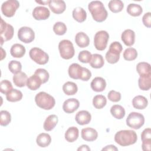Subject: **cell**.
Returning a JSON list of instances; mask_svg holds the SVG:
<instances>
[{"label":"cell","mask_w":151,"mask_h":151,"mask_svg":"<svg viewBox=\"0 0 151 151\" xmlns=\"http://www.w3.org/2000/svg\"><path fill=\"white\" fill-rule=\"evenodd\" d=\"M137 136L134 130H123L117 132L114 136L115 142L122 146H127L134 144Z\"/></svg>","instance_id":"cell-2"},{"label":"cell","mask_w":151,"mask_h":151,"mask_svg":"<svg viewBox=\"0 0 151 151\" xmlns=\"http://www.w3.org/2000/svg\"><path fill=\"white\" fill-rule=\"evenodd\" d=\"M0 124L2 126H6L11 121V114L6 110L0 111Z\"/></svg>","instance_id":"cell-38"},{"label":"cell","mask_w":151,"mask_h":151,"mask_svg":"<svg viewBox=\"0 0 151 151\" xmlns=\"http://www.w3.org/2000/svg\"><path fill=\"white\" fill-rule=\"evenodd\" d=\"M120 58V55L115 54L110 51H107L106 54V59L107 62L110 64H115L116 63Z\"/></svg>","instance_id":"cell-45"},{"label":"cell","mask_w":151,"mask_h":151,"mask_svg":"<svg viewBox=\"0 0 151 151\" xmlns=\"http://www.w3.org/2000/svg\"><path fill=\"white\" fill-rule=\"evenodd\" d=\"M142 141L151 140V129L150 128L145 129L141 134Z\"/></svg>","instance_id":"cell-48"},{"label":"cell","mask_w":151,"mask_h":151,"mask_svg":"<svg viewBox=\"0 0 151 151\" xmlns=\"http://www.w3.org/2000/svg\"><path fill=\"white\" fill-rule=\"evenodd\" d=\"M63 90L66 95L71 96L74 95L77 92L78 87L76 83L71 81H67L64 84Z\"/></svg>","instance_id":"cell-30"},{"label":"cell","mask_w":151,"mask_h":151,"mask_svg":"<svg viewBox=\"0 0 151 151\" xmlns=\"http://www.w3.org/2000/svg\"><path fill=\"white\" fill-rule=\"evenodd\" d=\"M77 150L78 151H80V150H83V151H90V148L86 145H81L80 147H79L78 149H77Z\"/></svg>","instance_id":"cell-52"},{"label":"cell","mask_w":151,"mask_h":151,"mask_svg":"<svg viewBox=\"0 0 151 151\" xmlns=\"http://www.w3.org/2000/svg\"><path fill=\"white\" fill-rule=\"evenodd\" d=\"M18 37L20 41L24 43H30L35 38V33L30 27H22L18 31Z\"/></svg>","instance_id":"cell-10"},{"label":"cell","mask_w":151,"mask_h":151,"mask_svg":"<svg viewBox=\"0 0 151 151\" xmlns=\"http://www.w3.org/2000/svg\"><path fill=\"white\" fill-rule=\"evenodd\" d=\"M142 22L146 27H151V13L150 12L144 14L142 17Z\"/></svg>","instance_id":"cell-47"},{"label":"cell","mask_w":151,"mask_h":151,"mask_svg":"<svg viewBox=\"0 0 151 151\" xmlns=\"http://www.w3.org/2000/svg\"><path fill=\"white\" fill-rule=\"evenodd\" d=\"M8 68L9 71L13 74H17L21 72L22 69V65L19 61L12 60L8 64Z\"/></svg>","instance_id":"cell-40"},{"label":"cell","mask_w":151,"mask_h":151,"mask_svg":"<svg viewBox=\"0 0 151 151\" xmlns=\"http://www.w3.org/2000/svg\"><path fill=\"white\" fill-rule=\"evenodd\" d=\"M73 17L77 22H83L86 19L87 13L83 8L77 7L73 11Z\"/></svg>","instance_id":"cell-28"},{"label":"cell","mask_w":151,"mask_h":151,"mask_svg":"<svg viewBox=\"0 0 151 151\" xmlns=\"http://www.w3.org/2000/svg\"><path fill=\"white\" fill-rule=\"evenodd\" d=\"M22 98V93L17 89H12L6 94V99L10 102H16L21 100Z\"/></svg>","instance_id":"cell-32"},{"label":"cell","mask_w":151,"mask_h":151,"mask_svg":"<svg viewBox=\"0 0 151 151\" xmlns=\"http://www.w3.org/2000/svg\"><path fill=\"white\" fill-rule=\"evenodd\" d=\"M35 101L39 107L44 110H51L55 104L54 98L44 91H41L35 96Z\"/></svg>","instance_id":"cell-3"},{"label":"cell","mask_w":151,"mask_h":151,"mask_svg":"<svg viewBox=\"0 0 151 151\" xmlns=\"http://www.w3.org/2000/svg\"><path fill=\"white\" fill-rule=\"evenodd\" d=\"M111 115L117 119H122L125 116V110L120 105H113L110 109Z\"/></svg>","instance_id":"cell-31"},{"label":"cell","mask_w":151,"mask_h":151,"mask_svg":"<svg viewBox=\"0 0 151 151\" xmlns=\"http://www.w3.org/2000/svg\"><path fill=\"white\" fill-rule=\"evenodd\" d=\"M121 39L126 45L132 46L135 41V33L130 29H126L122 32Z\"/></svg>","instance_id":"cell-17"},{"label":"cell","mask_w":151,"mask_h":151,"mask_svg":"<svg viewBox=\"0 0 151 151\" xmlns=\"http://www.w3.org/2000/svg\"><path fill=\"white\" fill-rule=\"evenodd\" d=\"M34 74L37 75L41 79L42 84L47 82L50 77L48 72L44 68L37 69L34 73Z\"/></svg>","instance_id":"cell-41"},{"label":"cell","mask_w":151,"mask_h":151,"mask_svg":"<svg viewBox=\"0 0 151 151\" xmlns=\"http://www.w3.org/2000/svg\"><path fill=\"white\" fill-rule=\"evenodd\" d=\"M41 84V79L37 75L34 74L28 78L27 86L31 90H36L40 87Z\"/></svg>","instance_id":"cell-24"},{"label":"cell","mask_w":151,"mask_h":151,"mask_svg":"<svg viewBox=\"0 0 151 151\" xmlns=\"http://www.w3.org/2000/svg\"><path fill=\"white\" fill-rule=\"evenodd\" d=\"M92 90L96 92H101L104 90L106 87V80L100 77H96L93 79L90 84Z\"/></svg>","instance_id":"cell-18"},{"label":"cell","mask_w":151,"mask_h":151,"mask_svg":"<svg viewBox=\"0 0 151 151\" xmlns=\"http://www.w3.org/2000/svg\"><path fill=\"white\" fill-rule=\"evenodd\" d=\"M58 50L61 57L64 59L69 60L74 55V48L70 40H61L58 44Z\"/></svg>","instance_id":"cell-4"},{"label":"cell","mask_w":151,"mask_h":151,"mask_svg":"<svg viewBox=\"0 0 151 151\" xmlns=\"http://www.w3.org/2000/svg\"><path fill=\"white\" fill-rule=\"evenodd\" d=\"M10 53L13 57L21 58L25 53V48L22 44H14L11 48Z\"/></svg>","instance_id":"cell-25"},{"label":"cell","mask_w":151,"mask_h":151,"mask_svg":"<svg viewBox=\"0 0 151 151\" xmlns=\"http://www.w3.org/2000/svg\"><path fill=\"white\" fill-rule=\"evenodd\" d=\"M123 58L127 61H133L137 57V52L134 48H127L123 52Z\"/></svg>","instance_id":"cell-37"},{"label":"cell","mask_w":151,"mask_h":151,"mask_svg":"<svg viewBox=\"0 0 151 151\" xmlns=\"http://www.w3.org/2000/svg\"><path fill=\"white\" fill-rule=\"evenodd\" d=\"M109 38V33L104 30L97 32L94 37V45L95 48L99 51L104 50L107 45Z\"/></svg>","instance_id":"cell-7"},{"label":"cell","mask_w":151,"mask_h":151,"mask_svg":"<svg viewBox=\"0 0 151 151\" xmlns=\"http://www.w3.org/2000/svg\"><path fill=\"white\" fill-rule=\"evenodd\" d=\"M48 6L51 11L56 14H60L64 12L66 9V5L62 0H50Z\"/></svg>","instance_id":"cell-12"},{"label":"cell","mask_w":151,"mask_h":151,"mask_svg":"<svg viewBox=\"0 0 151 151\" xmlns=\"http://www.w3.org/2000/svg\"><path fill=\"white\" fill-rule=\"evenodd\" d=\"M145 123L143 114L137 112H131L126 119V124L130 128L139 129Z\"/></svg>","instance_id":"cell-5"},{"label":"cell","mask_w":151,"mask_h":151,"mask_svg":"<svg viewBox=\"0 0 151 151\" xmlns=\"http://www.w3.org/2000/svg\"><path fill=\"white\" fill-rule=\"evenodd\" d=\"M50 15L49 9L44 6H39L35 7L32 11V16L36 20H45Z\"/></svg>","instance_id":"cell-11"},{"label":"cell","mask_w":151,"mask_h":151,"mask_svg":"<svg viewBox=\"0 0 151 151\" xmlns=\"http://www.w3.org/2000/svg\"><path fill=\"white\" fill-rule=\"evenodd\" d=\"M79 101L74 98L66 100L63 104V109L66 113H72L79 107Z\"/></svg>","instance_id":"cell-13"},{"label":"cell","mask_w":151,"mask_h":151,"mask_svg":"<svg viewBox=\"0 0 151 151\" xmlns=\"http://www.w3.org/2000/svg\"><path fill=\"white\" fill-rule=\"evenodd\" d=\"M30 58L36 63L40 65H44L48 63L49 60L48 55L40 48L34 47L29 52Z\"/></svg>","instance_id":"cell-6"},{"label":"cell","mask_w":151,"mask_h":151,"mask_svg":"<svg viewBox=\"0 0 151 151\" xmlns=\"http://www.w3.org/2000/svg\"><path fill=\"white\" fill-rule=\"evenodd\" d=\"M83 68L84 67H81L78 64L73 63L71 64L68 68V75L71 78L81 80L83 73Z\"/></svg>","instance_id":"cell-14"},{"label":"cell","mask_w":151,"mask_h":151,"mask_svg":"<svg viewBox=\"0 0 151 151\" xmlns=\"http://www.w3.org/2000/svg\"><path fill=\"white\" fill-rule=\"evenodd\" d=\"M28 77L24 72H19L15 74L13 76V81L14 84L18 87H24L27 84Z\"/></svg>","instance_id":"cell-23"},{"label":"cell","mask_w":151,"mask_h":151,"mask_svg":"<svg viewBox=\"0 0 151 151\" xmlns=\"http://www.w3.org/2000/svg\"><path fill=\"white\" fill-rule=\"evenodd\" d=\"M142 147L144 151H150L151 149V140L142 141Z\"/></svg>","instance_id":"cell-50"},{"label":"cell","mask_w":151,"mask_h":151,"mask_svg":"<svg viewBox=\"0 0 151 151\" xmlns=\"http://www.w3.org/2000/svg\"><path fill=\"white\" fill-rule=\"evenodd\" d=\"M81 137L86 141L92 142L97 139L98 133L93 128L86 127L81 130Z\"/></svg>","instance_id":"cell-15"},{"label":"cell","mask_w":151,"mask_h":151,"mask_svg":"<svg viewBox=\"0 0 151 151\" xmlns=\"http://www.w3.org/2000/svg\"><path fill=\"white\" fill-rule=\"evenodd\" d=\"M107 103V99L103 95H96L93 99V104L96 109H101L103 108Z\"/></svg>","instance_id":"cell-36"},{"label":"cell","mask_w":151,"mask_h":151,"mask_svg":"<svg viewBox=\"0 0 151 151\" xmlns=\"http://www.w3.org/2000/svg\"><path fill=\"white\" fill-rule=\"evenodd\" d=\"M122 50H123V47L122 44L119 42L114 41L110 45L109 50L108 51L114 54L120 55V54L122 51Z\"/></svg>","instance_id":"cell-44"},{"label":"cell","mask_w":151,"mask_h":151,"mask_svg":"<svg viewBox=\"0 0 151 151\" xmlns=\"http://www.w3.org/2000/svg\"><path fill=\"white\" fill-rule=\"evenodd\" d=\"M127 12L131 16L138 17L142 14L143 9L142 6L139 4H130L127 7Z\"/></svg>","instance_id":"cell-33"},{"label":"cell","mask_w":151,"mask_h":151,"mask_svg":"<svg viewBox=\"0 0 151 151\" xmlns=\"http://www.w3.org/2000/svg\"><path fill=\"white\" fill-rule=\"evenodd\" d=\"M19 6V3L17 0H8L3 2L1 5L2 14L6 17H12Z\"/></svg>","instance_id":"cell-9"},{"label":"cell","mask_w":151,"mask_h":151,"mask_svg":"<svg viewBox=\"0 0 151 151\" xmlns=\"http://www.w3.org/2000/svg\"><path fill=\"white\" fill-rule=\"evenodd\" d=\"M102 150H111V151H117L118 149L113 145L106 146L105 147H103L102 149Z\"/></svg>","instance_id":"cell-51"},{"label":"cell","mask_w":151,"mask_h":151,"mask_svg":"<svg viewBox=\"0 0 151 151\" xmlns=\"http://www.w3.org/2000/svg\"><path fill=\"white\" fill-rule=\"evenodd\" d=\"M53 31L58 35H63L67 31L65 24L62 22H57L53 26Z\"/></svg>","instance_id":"cell-39"},{"label":"cell","mask_w":151,"mask_h":151,"mask_svg":"<svg viewBox=\"0 0 151 151\" xmlns=\"http://www.w3.org/2000/svg\"><path fill=\"white\" fill-rule=\"evenodd\" d=\"M107 97L109 100L113 102H118L121 99V94L118 91L111 90L109 92Z\"/></svg>","instance_id":"cell-46"},{"label":"cell","mask_w":151,"mask_h":151,"mask_svg":"<svg viewBox=\"0 0 151 151\" xmlns=\"http://www.w3.org/2000/svg\"><path fill=\"white\" fill-rule=\"evenodd\" d=\"M136 71L140 77H148L151 76V67L146 62L139 63L136 65Z\"/></svg>","instance_id":"cell-19"},{"label":"cell","mask_w":151,"mask_h":151,"mask_svg":"<svg viewBox=\"0 0 151 151\" xmlns=\"http://www.w3.org/2000/svg\"><path fill=\"white\" fill-rule=\"evenodd\" d=\"M58 122V117L55 114H51L46 118L44 123L43 127L46 131H51L54 129V128L57 125Z\"/></svg>","instance_id":"cell-22"},{"label":"cell","mask_w":151,"mask_h":151,"mask_svg":"<svg viewBox=\"0 0 151 151\" xmlns=\"http://www.w3.org/2000/svg\"><path fill=\"white\" fill-rule=\"evenodd\" d=\"M91 77V73L90 72V71L87 68L84 67L83 73L82 77L81 78V80L83 81H88Z\"/></svg>","instance_id":"cell-49"},{"label":"cell","mask_w":151,"mask_h":151,"mask_svg":"<svg viewBox=\"0 0 151 151\" xmlns=\"http://www.w3.org/2000/svg\"><path fill=\"white\" fill-rule=\"evenodd\" d=\"M92 57V54L87 50H83L78 54V58L80 61L83 63H88L90 62Z\"/></svg>","instance_id":"cell-42"},{"label":"cell","mask_w":151,"mask_h":151,"mask_svg":"<svg viewBox=\"0 0 151 151\" xmlns=\"http://www.w3.org/2000/svg\"><path fill=\"white\" fill-rule=\"evenodd\" d=\"M90 64V66L94 68H101L104 64V61L103 56L99 54H93Z\"/></svg>","instance_id":"cell-29"},{"label":"cell","mask_w":151,"mask_h":151,"mask_svg":"<svg viewBox=\"0 0 151 151\" xmlns=\"http://www.w3.org/2000/svg\"><path fill=\"white\" fill-rule=\"evenodd\" d=\"M148 104V101L147 99L143 96H135L132 100V104L134 108L136 109L142 110L145 109Z\"/></svg>","instance_id":"cell-21"},{"label":"cell","mask_w":151,"mask_h":151,"mask_svg":"<svg viewBox=\"0 0 151 151\" xmlns=\"http://www.w3.org/2000/svg\"><path fill=\"white\" fill-rule=\"evenodd\" d=\"M79 135V131L77 127L73 126L69 127L65 133V139L68 142L76 141Z\"/></svg>","instance_id":"cell-26"},{"label":"cell","mask_w":151,"mask_h":151,"mask_svg":"<svg viewBox=\"0 0 151 151\" xmlns=\"http://www.w3.org/2000/svg\"><path fill=\"white\" fill-rule=\"evenodd\" d=\"M88 9L90 12L93 18L96 22H101L105 21L107 17V11L101 1H91L88 5Z\"/></svg>","instance_id":"cell-1"},{"label":"cell","mask_w":151,"mask_h":151,"mask_svg":"<svg viewBox=\"0 0 151 151\" xmlns=\"http://www.w3.org/2000/svg\"><path fill=\"white\" fill-rule=\"evenodd\" d=\"M51 142V137L50 134L45 133H40L37 137L36 142L37 144L41 147H47Z\"/></svg>","instance_id":"cell-27"},{"label":"cell","mask_w":151,"mask_h":151,"mask_svg":"<svg viewBox=\"0 0 151 151\" xmlns=\"http://www.w3.org/2000/svg\"><path fill=\"white\" fill-rule=\"evenodd\" d=\"M108 6L111 12L117 13L122 11L124 8V4L120 0H111L109 2Z\"/></svg>","instance_id":"cell-34"},{"label":"cell","mask_w":151,"mask_h":151,"mask_svg":"<svg viewBox=\"0 0 151 151\" xmlns=\"http://www.w3.org/2000/svg\"><path fill=\"white\" fill-rule=\"evenodd\" d=\"M1 60H2L6 56V52H5V51L4 50V49L1 47Z\"/></svg>","instance_id":"cell-53"},{"label":"cell","mask_w":151,"mask_h":151,"mask_svg":"<svg viewBox=\"0 0 151 151\" xmlns=\"http://www.w3.org/2000/svg\"><path fill=\"white\" fill-rule=\"evenodd\" d=\"M49 1H35L36 2H37V3H38V4H44V5H46V4H48V3H49Z\"/></svg>","instance_id":"cell-54"},{"label":"cell","mask_w":151,"mask_h":151,"mask_svg":"<svg viewBox=\"0 0 151 151\" xmlns=\"http://www.w3.org/2000/svg\"><path fill=\"white\" fill-rule=\"evenodd\" d=\"M75 41L78 47L84 48L89 45L90 39L86 34L83 32H79L76 35Z\"/></svg>","instance_id":"cell-20"},{"label":"cell","mask_w":151,"mask_h":151,"mask_svg":"<svg viewBox=\"0 0 151 151\" xmlns=\"http://www.w3.org/2000/svg\"><path fill=\"white\" fill-rule=\"evenodd\" d=\"M91 119L90 113L86 110H81L78 111L75 117L76 122L80 125H85L88 124Z\"/></svg>","instance_id":"cell-16"},{"label":"cell","mask_w":151,"mask_h":151,"mask_svg":"<svg viewBox=\"0 0 151 151\" xmlns=\"http://www.w3.org/2000/svg\"><path fill=\"white\" fill-rule=\"evenodd\" d=\"M139 87L142 90H149L151 87V76L148 77H140L138 80Z\"/></svg>","instance_id":"cell-35"},{"label":"cell","mask_w":151,"mask_h":151,"mask_svg":"<svg viewBox=\"0 0 151 151\" xmlns=\"http://www.w3.org/2000/svg\"><path fill=\"white\" fill-rule=\"evenodd\" d=\"M12 88V85L11 83L8 80H2L0 83V91L1 93L6 94Z\"/></svg>","instance_id":"cell-43"},{"label":"cell","mask_w":151,"mask_h":151,"mask_svg":"<svg viewBox=\"0 0 151 151\" xmlns=\"http://www.w3.org/2000/svg\"><path fill=\"white\" fill-rule=\"evenodd\" d=\"M14 28L13 27L5 22L2 18H1L0 24V38L1 45H2L5 41H9L12 39L14 35Z\"/></svg>","instance_id":"cell-8"}]
</instances>
